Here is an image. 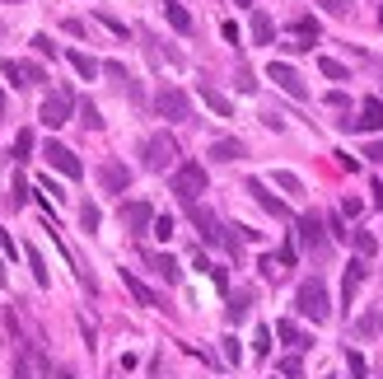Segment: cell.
<instances>
[{"label": "cell", "instance_id": "obj_21", "mask_svg": "<svg viewBox=\"0 0 383 379\" xmlns=\"http://www.w3.org/2000/svg\"><path fill=\"white\" fill-rule=\"evenodd\" d=\"M164 19L178 28V33H192V14L182 10V0H164Z\"/></svg>", "mask_w": 383, "mask_h": 379}, {"label": "cell", "instance_id": "obj_45", "mask_svg": "<svg viewBox=\"0 0 383 379\" xmlns=\"http://www.w3.org/2000/svg\"><path fill=\"white\" fill-rule=\"evenodd\" d=\"M14 379H33V370H28V360H24V356L14 360Z\"/></svg>", "mask_w": 383, "mask_h": 379}, {"label": "cell", "instance_id": "obj_31", "mask_svg": "<svg viewBox=\"0 0 383 379\" xmlns=\"http://www.w3.org/2000/svg\"><path fill=\"white\" fill-rule=\"evenodd\" d=\"M299 375H304V360H299V352L285 356V360H281V379H299Z\"/></svg>", "mask_w": 383, "mask_h": 379}, {"label": "cell", "instance_id": "obj_41", "mask_svg": "<svg viewBox=\"0 0 383 379\" xmlns=\"http://www.w3.org/2000/svg\"><path fill=\"white\" fill-rule=\"evenodd\" d=\"M99 24H103V28H112L117 38H127V24H122V19H112V14H103V10H99Z\"/></svg>", "mask_w": 383, "mask_h": 379}, {"label": "cell", "instance_id": "obj_25", "mask_svg": "<svg viewBox=\"0 0 383 379\" xmlns=\"http://www.w3.org/2000/svg\"><path fill=\"white\" fill-rule=\"evenodd\" d=\"M271 38H276L271 14H262V10H257V14H253V42H271Z\"/></svg>", "mask_w": 383, "mask_h": 379}, {"label": "cell", "instance_id": "obj_33", "mask_svg": "<svg viewBox=\"0 0 383 379\" xmlns=\"http://www.w3.org/2000/svg\"><path fill=\"white\" fill-rule=\"evenodd\" d=\"M276 183H281V188L290 192V197H304V183H299L295 173H285V169H281V173H276Z\"/></svg>", "mask_w": 383, "mask_h": 379}, {"label": "cell", "instance_id": "obj_9", "mask_svg": "<svg viewBox=\"0 0 383 379\" xmlns=\"http://www.w3.org/2000/svg\"><path fill=\"white\" fill-rule=\"evenodd\" d=\"M192 225L201 230V239H206V244H225V239H230V230H225L220 220L210 216L206 206H192Z\"/></svg>", "mask_w": 383, "mask_h": 379}, {"label": "cell", "instance_id": "obj_1", "mask_svg": "<svg viewBox=\"0 0 383 379\" xmlns=\"http://www.w3.org/2000/svg\"><path fill=\"white\" fill-rule=\"evenodd\" d=\"M295 304H299V314H304V319H313V323H328V319H332V299H328V286H323L318 276L299 281V295H295Z\"/></svg>", "mask_w": 383, "mask_h": 379}, {"label": "cell", "instance_id": "obj_24", "mask_svg": "<svg viewBox=\"0 0 383 379\" xmlns=\"http://www.w3.org/2000/svg\"><path fill=\"white\" fill-rule=\"evenodd\" d=\"M248 309H253V291H238V295L230 299V323H243Z\"/></svg>", "mask_w": 383, "mask_h": 379}, {"label": "cell", "instance_id": "obj_18", "mask_svg": "<svg viewBox=\"0 0 383 379\" xmlns=\"http://www.w3.org/2000/svg\"><path fill=\"white\" fill-rule=\"evenodd\" d=\"M201 103L215 112V117H234V103L220 94V89H215V84H206V80H201Z\"/></svg>", "mask_w": 383, "mask_h": 379}, {"label": "cell", "instance_id": "obj_22", "mask_svg": "<svg viewBox=\"0 0 383 379\" xmlns=\"http://www.w3.org/2000/svg\"><path fill=\"white\" fill-rule=\"evenodd\" d=\"M145 262H150L154 271H159V276H164V281H178L182 271H178V262H173V258H169V253H150V258H145Z\"/></svg>", "mask_w": 383, "mask_h": 379}, {"label": "cell", "instance_id": "obj_49", "mask_svg": "<svg viewBox=\"0 0 383 379\" xmlns=\"http://www.w3.org/2000/svg\"><path fill=\"white\" fill-rule=\"evenodd\" d=\"M234 5H253V0H234Z\"/></svg>", "mask_w": 383, "mask_h": 379}, {"label": "cell", "instance_id": "obj_28", "mask_svg": "<svg viewBox=\"0 0 383 379\" xmlns=\"http://www.w3.org/2000/svg\"><path fill=\"white\" fill-rule=\"evenodd\" d=\"M346 370H351V379H369V365L360 352H346Z\"/></svg>", "mask_w": 383, "mask_h": 379}, {"label": "cell", "instance_id": "obj_40", "mask_svg": "<svg viewBox=\"0 0 383 379\" xmlns=\"http://www.w3.org/2000/svg\"><path fill=\"white\" fill-rule=\"evenodd\" d=\"M318 5H323L328 14H336V19H341V14H351V0H318Z\"/></svg>", "mask_w": 383, "mask_h": 379}, {"label": "cell", "instance_id": "obj_30", "mask_svg": "<svg viewBox=\"0 0 383 379\" xmlns=\"http://www.w3.org/2000/svg\"><path fill=\"white\" fill-rule=\"evenodd\" d=\"M281 271H290V267H285V262H281V253H271V258H262V276H267V281H276Z\"/></svg>", "mask_w": 383, "mask_h": 379}, {"label": "cell", "instance_id": "obj_51", "mask_svg": "<svg viewBox=\"0 0 383 379\" xmlns=\"http://www.w3.org/2000/svg\"><path fill=\"white\" fill-rule=\"evenodd\" d=\"M379 379H383V375H379Z\"/></svg>", "mask_w": 383, "mask_h": 379}, {"label": "cell", "instance_id": "obj_47", "mask_svg": "<svg viewBox=\"0 0 383 379\" xmlns=\"http://www.w3.org/2000/svg\"><path fill=\"white\" fill-rule=\"evenodd\" d=\"M56 379H75V375H71V370H61V375H56Z\"/></svg>", "mask_w": 383, "mask_h": 379}, {"label": "cell", "instance_id": "obj_16", "mask_svg": "<svg viewBox=\"0 0 383 379\" xmlns=\"http://www.w3.org/2000/svg\"><path fill=\"white\" fill-rule=\"evenodd\" d=\"M313 42H318V19H313V14L295 19V42H290V47H295V52H308Z\"/></svg>", "mask_w": 383, "mask_h": 379}, {"label": "cell", "instance_id": "obj_4", "mask_svg": "<svg viewBox=\"0 0 383 379\" xmlns=\"http://www.w3.org/2000/svg\"><path fill=\"white\" fill-rule=\"evenodd\" d=\"M154 112L169 117V122H187V117H192V99H187L182 89H173V84H164V89L154 94Z\"/></svg>", "mask_w": 383, "mask_h": 379}, {"label": "cell", "instance_id": "obj_17", "mask_svg": "<svg viewBox=\"0 0 383 379\" xmlns=\"http://www.w3.org/2000/svg\"><path fill=\"white\" fill-rule=\"evenodd\" d=\"M122 286H127V291H131L136 299H140L145 309H159V295H154V291L145 286V281H140V276H136V271H127V267H122Z\"/></svg>", "mask_w": 383, "mask_h": 379}, {"label": "cell", "instance_id": "obj_34", "mask_svg": "<svg viewBox=\"0 0 383 379\" xmlns=\"http://www.w3.org/2000/svg\"><path fill=\"white\" fill-rule=\"evenodd\" d=\"M33 155V132H19L14 136V160H28Z\"/></svg>", "mask_w": 383, "mask_h": 379}, {"label": "cell", "instance_id": "obj_26", "mask_svg": "<svg viewBox=\"0 0 383 379\" xmlns=\"http://www.w3.org/2000/svg\"><path fill=\"white\" fill-rule=\"evenodd\" d=\"M28 253V267H33V281H38V286H51V271H47V262H42V253H38V248H24Z\"/></svg>", "mask_w": 383, "mask_h": 379}, {"label": "cell", "instance_id": "obj_48", "mask_svg": "<svg viewBox=\"0 0 383 379\" xmlns=\"http://www.w3.org/2000/svg\"><path fill=\"white\" fill-rule=\"evenodd\" d=\"M0 112H5V89H0Z\"/></svg>", "mask_w": 383, "mask_h": 379}, {"label": "cell", "instance_id": "obj_13", "mask_svg": "<svg viewBox=\"0 0 383 379\" xmlns=\"http://www.w3.org/2000/svg\"><path fill=\"white\" fill-rule=\"evenodd\" d=\"M5 75H10V84H42L47 75H42V66H33V61H5Z\"/></svg>", "mask_w": 383, "mask_h": 379}, {"label": "cell", "instance_id": "obj_20", "mask_svg": "<svg viewBox=\"0 0 383 379\" xmlns=\"http://www.w3.org/2000/svg\"><path fill=\"white\" fill-rule=\"evenodd\" d=\"M299 244L304 248H323V216H304L299 220Z\"/></svg>", "mask_w": 383, "mask_h": 379}, {"label": "cell", "instance_id": "obj_35", "mask_svg": "<svg viewBox=\"0 0 383 379\" xmlns=\"http://www.w3.org/2000/svg\"><path fill=\"white\" fill-rule=\"evenodd\" d=\"M154 239H173V216H154Z\"/></svg>", "mask_w": 383, "mask_h": 379}, {"label": "cell", "instance_id": "obj_29", "mask_svg": "<svg viewBox=\"0 0 383 379\" xmlns=\"http://www.w3.org/2000/svg\"><path fill=\"white\" fill-rule=\"evenodd\" d=\"M99 206H94V201H84V206H79V225H84V230H89V234H94V230H99Z\"/></svg>", "mask_w": 383, "mask_h": 379}, {"label": "cell", "instance_id": "obj_27", "mask_svg": "<svg viewBox=\"0 0 383 379\" xmlns=\"http://www.w3.org/2000/svg\"><path fill=\"white\" fill-rule=\"evenodd\" d=\"M318 71H323L328 80H346V66H341V61H332V56H318Z\"/></svg>", "mask_w": 383, "mask_h": 379}, {"label": "cell", "instance_id": "obj_11", "mask_svg": "<svg viewBox=\"0 0 383 379\" xmlns=\"http://www.w3.org/2000/svg\"><path fill=\"white\" fill-rule=\"evenodd\" d=\"M248 192H253V197H257V201H262V206H267V211H271L276 220H290V206H285V201H281V197H276L271 188H267L262 178H248Z\"/></svg>", "mask_w": 383, "mask_h": 379}, {"label": "cell", "instance_id": "obj_44", "mask_svg": "<svg viewBox=\"0 0 383 379\" xmlns=\"http://www.w3.org/2000/svg\"><path fill=\"white\" fill-rule=\"evenodd\" d=\"M365 155H369V164H383V140H374V145H369Z\"/></svg>", "mask_w": 383, "mask_h": 379}, {"label": "cell", "instance_id": "obj_46", "mask_svg": "<svg viewBox=\"0 0 383 379\" xmlns=\"http://www.w3.org/2000/svg\"><path fill=\"white\" fill-rule=\"evenodd\" d=\"M369 192H374V206H383V183H374Z\"/></svg>", "mask_w": 383, "mask_h": 379}, {"label": "cell", "instance_id": "obj_43", "mask_svg": "<svg viewBox=\"0 0 383 379\" xmlns=\"http://www.w3.org/2000/svg\"><path fill=\"white\" fill-rule=\"evenodd\" d=\"M0 248H5V258H19V244H14L10 234H0Z\"/></svg>", "mask_w": 383, "mask_h": 379}, {"label": "cell", "instance_id": "obj_38", "mask_svg": "<svg viewBox=\"0 0 383 379\" xmlns=\"http://www.w3.org/2000/svg\"><path fill=\"white\" fill-rule=\"evenodd\" d=\"M79 117H84V127H94V132L103 127V117H99V108H94V103H79Z\"/></svg>", "mask_w": 383, "mask_h": 379}, {"label": "cell", "instance_id": "obj_3", "mask_svg": "<svg viewBox=\"0 0 383 379\" xmlns=\"http://www.w3.org/2000/svg\"><path fill=\"white\" fill-rule=\"evenodd\" d=\"M173 164H178V140L169 132L150 136V140H145V169H150V173H164V169H173Z\"/></svg>", "mask_w": 383, "mask_h": 379}, {"label": "cell", "instance_id": "obj_39", "mask_svg": "<svg viewBox=\"0 0 383 379\" xmlns=\"http://www.w3.org/2000/svg\"><path fill=\"white\" fill-rule=\"evenodd\" d=\"M33 52L38 56H56V42H51L47 33H38V38H33Z\"/></svg>", "mask_w": 383, "mask_h": 379}, {"label": "cell", "instance_id": "obj_14", "mask_svg": "<svg viewBox=\"0 0 383 379\" xmlns=\"http://www.w3.org/2000/svg\"><path fill=\"white\" fill-rule=\"evenodd\" d=\"M276 337H281L290 352H308V347H313V337H308V332H299V323H295V319H281V323H276Z\"/></svg>", "mask_w": 383, "mask_h": 379}, {"label": "cell", "instance_id": "obj_19", "mask_svg": "<svg viewBox=\"0 0 383 379\" xmlns=\"http://www.w3.org/2000/svg\"><path fill=\"white\" fill-rule=\"evenodd\" d=\"M238 155H243V140H234V136H220V140H210V160L234 164Z\"/></svg>", "mask_w": 383, "mask_h": 379}, {"label": "cell", "instance_id": "obj_15", "mask_svg": "<svg viewBox=\"0 0 383 379\" xmlns=\"http://www.w3.org/2000/svg\"><path fill=\"white\" fill-rule=\"evenodd\" d=\"M383 127V99H365L356 117V132H379Z\"/></svg>", "mask_w": 383, "mask_h": 379}, {"label": "cell", "instance_id": "obj_6", "mask_svg": "<svg viewBox=\"0 0 383 379\" xmlns=\"http://www.w3.org/2000/svg\"><path fill=\"white\" fill-rule=\"evenodd\" d=\"M42 155H47V164L61 173V178H79V173H84L79 155L71 150V145H61V140H47V145H42Z\"/></svg>", "mask_w": 383, "mask_h": 379}, {"label": "cell", "instance_id": "obj_42", "mask_svg": "<svg viewBox=\"0 0 383 379\" xmlns=\"http://www.w3.org/2000/svg\"><path fill=\"white\" fill-rule=\"evenodd\" d=\"M238 89H243V94H253V89H257V80H253L248 66H238Z\"/></svg>", "mask_w": 383, "mask_h": 379}, {"label": "cell", "instance_id": "obj_2", "mask_svg": "<svg viewBox=\"0 0 383 379\" xmlns=\"http://www.w3.org/2000/svg\"><path fill=\"white\" fill-rule=\"evenodd\" d=\"M206 183H210V178H206V169H201L197 160L178 164V169H173V178H169L173 197H178V201H187V206H197V197L206 192Z\"/></svg>", "mask_w": 383, "mask_h": 379}, {"label": "cell", "instance_id": "obj_23", "mask_svg": "<svg viewBox=\"0 0 383 379\" xmlns=\"http://www.w3.org/2000/svg\"><path fill=\"white\" fill-rule=\"evenodd\" d=\"M66 61L75 66V75H84V80H94V75H99V61H94V56H84V52H66Z\"/></svg>", "mask_w": 383, "mask_h": 379}, {"label": "cell", "instance_id": "obj_37", "mask_svg": "<svg viewBox=\"0 0 383 379\" xmlns=\"http://www.w3.org/2000/svg\"><path fill=\"white\" fill-rule=\"evenodd\" d=\"M220 342H225V360H230V365H238V360H243V347H238V337H220Z\"/></svg>", "mask_w": 383, "mask_h": 379}, {"label": "cell", "instance_id": "obj_10", "mask_svg": "<svg viewBox=\"0 0 383 379\" xmlns=\"http://www.w3.org/2000/svg\"><path fill=\"white\" fill-rule=\"evenodd\" d=\"M99 183H103V192H127L131 188V169L122 160H108L99 169Z\"/></svg>", "mask_w": 383, "mask_h": 379}, {"label": "cell", "instance_id": "obj_5", "mask_svg": "<svg viewBox=\"0 0 383 379\" xmlns=\"http://www.w3.org/2000/svg\"><path fill=\"white\" fill-rule=\"evenodd\" d=\"M71 108H75L71 89H56V94H47V99H42L38 122H42V127H61V122H71Z\"/></svg>", "mask_w": 383, "mask_h": 379}, {"label": "cell", "instance_id": "obj_7", "mask_svg": "<svg viewBox=\"0 0 383 379\" xmlns=\"http://www.w3.org/2000/svg\"><path fill=\"white\" fill-rule=\"evenodd\" d=\"M122 225H127L131 234L154 230V206H150V201H122Z\"/></svg>", "mask_w": 383, "mask_h": 379}, {"label": "cell", "instance_id": "obj_12", "mask_svg": "<svg viewBox=\"0 0 383 379\" xmlns=\"http://www.w3.org/2000/svg\"><path fill=\"white\" fill-rule=\"evenodd\" d=\"M365 262H351V267H346V276H341V309H351V304H356V295H360V286H365Z\"/></svg>", "mask_w": 383, "mask_h": 379}, {"label": "cell", "instance_id": "obj_50", "mask_svg": "<svg viewBox=\"0 0 383 379\" xmlns=\"http://www.w3.org/2000/svg\"><path fill=\"white\" fill-rule=\"evenodd\" d=\"M0 276H5V267H0Z\"/></svg>", "mask_w": 383, "mask_h": 379}, {"label": "cell", "instance_id": "obj_32", "mask_svg": "<svg viewBox=\"0 0 383 379\" xmlns=\"http://www.w3.org/2000/svg\"><path fill=\"white\" fill-rule=\"evenodd\" d=\"M356 253H360V258H374V253H379V244H374V234H365V230H356Z\"/></svg>", "mask_w": 383, "mask_h": 379}, {"label": "cell", "instance_id": "obj_8", "mask_svg": "<svg viewBox=\"0 0 383 379\" xmlns=\"http://www.w3.org/2000/svg\"><path fill=\"white\" fill-rule=\"evenodd\" d=\"M267 75L281 84L290 99H308V89H304V80H299V71H295V66H285V61H271V66H267Z\"/></svg>", "mask_w": 383, "mask_h": 379}, {"label": "cell", "instance_id": "obj_36", "mask_svg": "<svg viewBox=\"0 0 383 379\" xmlns=\"http://www.w3.org/2000/svg\"><path fill=\"white\" fill-rule=\"evenodd\" d=\"M253 352H257V356L271 352V328H257V332H253Z\"/></svg>", "mask_w": 383, "mask_h": 379}]
</instances>
